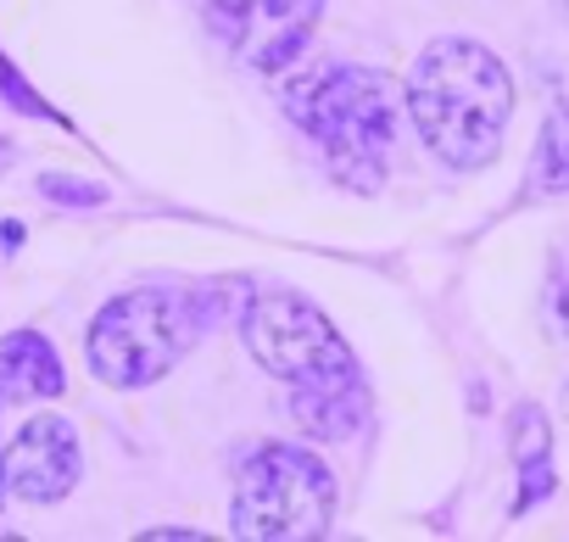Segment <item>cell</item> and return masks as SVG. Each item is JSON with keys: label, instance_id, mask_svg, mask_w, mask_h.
Listing matches in <instances>:
<instances>
[{"label": "cell", "instance_id": "11", "mask_svg": "<svg viewBox=\"0 0 569 542\" xmlns=\"http://www.w3.org/2000/svg\"><path fill=\"white\" fill-rule=\"evenodd\" d=\"M525 190H530V196H563V190H569V101H558V107L547 112Z\"/></svg>", "mask_w": 569, "mask_h": 542}, {"label": "cell", "instance_id": "9", "mask_svg": "<svg viewBox=\"0 0 569 542\" xmlns=\"http://www.w3.org/2000/svg\"><path fill=\"white\" fill-rule=\"evenodd\" d=\"M68 375L62 358L46 336L18 331L0 342V403H40V397H62Z\"/></svg>", "mask_w": 569, "mask_h": 542}, {"label": "cell", "instance_id": "7", "mask_svg": "<svg viewBox=\"0 0 569 542\" xmlns=\"http://www.w3.org/2000/svg\"><path fill=\"white\" fill-rule=\"evenodd\" d=\"M79 470H84L79 431L57 414L29 420L7 447V492H18L23 503H62L79 486Z\"/></svg>", "mask_w": 569, "mask_h": 542}, {"label": "cell", "instance_id": "8", "mask_svg": "<svg viewBox=\"0 0 569 542\" xmlns=\"http://www.w3.org/2000/svg\"><path fill=\"white\" fill-rule=\"evenodd\" d=\"M363 408H369V397H363L358 364L330 369V375H313V381H297V397H291L297 425H302L308 436H319V442H347V436H358Z\"/></svg>", "mask_w": 569, "mask_h": 542}, {"label": "cell", "instance_id": "5", "mask_svg": "<svg viewBox=\"0 0 569 542\" xmlns=\"http://www.w3.org/2000/svg\"><path fill=\"white\" fill-rule=\"evenodd\" d=\"M246 347H251V358L268 375L291 381V386L352 364V353L336 336V325L308 297H291V292H268V297H257L246 308Z\"/></svg>", "mask_w": 569, "mask_h": 542}, {"label": "cell", "instance_id": "13", "mask_svg": "<svg viewBox=\"0 0 569 542\" xmlns=\"http://www.w3.org/2000/svg\"><path fill=\"white\" fill-rule=\"evenodd\" d=\"M552 303H558V331L569 336V280H558V286H552Z\"/></svg>", "mask_w": 569, "mask_h": 542}, {"label": "cell", "instance_id": "1", "mask_svg": "<svg viewBox=\"0 0 569 542\" xmlns=\"http://www.w3.org/2000/svg\"><path fill=\"white\" fill-rule=\"evenodd\" d=\"M408 118L419 140L458 174L486 168L502 151L513 118V79L480 40H436L408 73Z\"/></svg>", "mask_w": 569, "mask_h": 542}, {"label": "cell", "instance_id": "10", "mask_svg": "<svg viewBox=\"0 0 569 542\" xmlns=\"http://www.w3.org/2000/svg\"><path fill=\"white\" fill-rule=\"evenodd\" d=\"M513 459H519V470H525V492H519L513 514H525L536 497L552 492V470H547V414L530 408V403L513 414Z\"/></svg>", "mask_w": 569, "mask_h": 542}, {"label": "cell", "instance_id": "4", "mask_svg": "<svg viewBox=\"0 0 569 542\" xmlns=\"http://www.w3.org/2000/svg\"><path fill=\"white\" fill-rule=\"evenodd\" d=\"M196 319L201 308H190V297H173V292H134V297H118L96 314L84 347H90V369L107 381V386H151L162 381L196 342Z\"/></svg>", "mask_w": 569, "mask_h": 542}, {"label": "cell", "instance_id": "6", "mask_svg": "<svg viewBox=\"0 0 569 542\" xmlns=\"http://www.w3.org/2000/svg\"><path fill=\"white\" fill-rule=\"evenodd\" d=\"M212 35L257 73H284L313 40L325 0H201Z\"/></svg>", "mask_w": 569, "mask_h": 542}, {"label": "cell", "instance_id": "15", "mask_svg": "<svg viewBox=\"0 0 569 542\" xmlns=\"http://www.w3.org/2000/svg\"><path fill=\"white\" fill-rule=\"evenodd\" d=\"M0 162H7V146H0Z\"/></svg>", "mask_w": 569, "mask_h": 542}, {"label": "cell", "instance_id": "12", "mask_svg": "<svg viewBox=\"0 0 569 542\" xmlns=\"http://www.w3.org/2000/svg\"><path fill=\"white\" fill-rule=\"evenodd\" d=\"M40 190H46V196H62V201H101L96 185H68V179H46Z\"/></svg>", "mask_w": 569, "mask_h": 542}, {"label": "cell", "instance_id": "14", "mask_svg": "<svg viewBox=\"0 0 569 542\" xmlns=\"http://www.w3.org/2000/svg\"><path fill=\"white\" fill-rule=\"evenodd\" d=\"M0 503H7V453H0Z\"/></svg>", "mask_w": 569, "mask_h": 542}, {"label": "cell", "instance_id": "2", "mask_svg": "<svg viewBox=\"0 0 569 542\" xmlns=\"http://www.w3.org/2000/svg\"><path fill=\"white\" fill-rule=\"evenodd\" d=\"M302 129L319 140L330 168L347 185H380L397 135H402V90L375 68H330L297 107Z\"/></svg>", "mask_w": 569, "mask_h": 542}, {"label": "cell", "instance_id": "3", "mask_svg": "<svg viewBox=\"0 0 569 542\" xmlns=\"http://www.w3.org/2000/svg\"><path fill=\"white\" fill-rule=\"evenodd\" d=\"M336 514V475L313 447L268 442L246 459L234 492V536L246 542H308Z\"/></svg>", "mask_w": 569, "mask_h": 542}]
</instances>
